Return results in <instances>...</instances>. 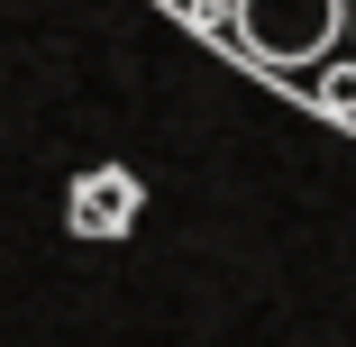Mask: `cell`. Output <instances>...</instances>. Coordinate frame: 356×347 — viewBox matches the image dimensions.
I'll list each match as a JSON object with an SVG mask.
<instances>
[{"label": "cell", "instance_id": "1", "mask_svg": "<svg viewBox=\"0 0 356 347\" xmlns=\"http://www.w3.org/2000/svg\"><path fill=\"white\" fill-rule=\"evenodd\" d=\"M201 37L238 46L256 74L311 83L320 64L356 55V0H183Z\"/></svg>", "mask_w": 356, "mask_h": 347}]
</instances>
